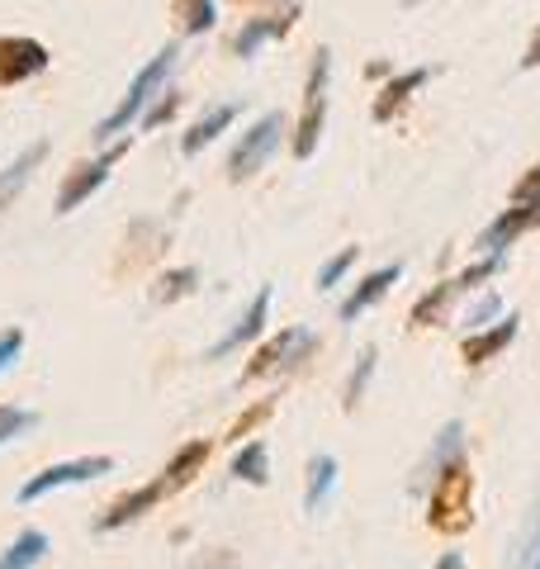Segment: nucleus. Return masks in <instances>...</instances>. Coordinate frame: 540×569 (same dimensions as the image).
I'll return each instance as SVG.
<instances>
[{
	"mask_svg": "<svg viewBox=\"0 0 540 569\" xmlns=\"http://www.w3.org/2000/svg\"><path fill=\"white\" fill-rule=\"evenodd\" d=\"M474 479H470V470H464V460L456 470H446L441 479H437V493H431V527L437 531H464L474 518Z\"/></svg>",
	"mask_w": 540,
	"mask_h": 569,
	"instance_id": "nucleus-1",
	"label": "nucleus"
},
{
	"mask_svg": "<svg viewBox=\"0 0 540 569\" xmlns=\"http://www.w3.org/2000/svg\"><path fill=\"white\" fill-rule=\"evenodd\" d=\"M171 62H176V43H167V48H161V52H157V58H152L148 67L138 71V77H133V86H129V96H123V100L114 104V114H110V119H100L96 138H110V133H119V129H129V123L142 114V104L152 100V91H157L161 81H167Z\"/></svg>",
	"mask_w": 540,
	"mask_h": 569,
	"instance_id": "nucleus-2",
	"label": "nucleus"
},
{
	"mask_svg": "<svg viewBox=\"0 0 540 569\" xmlns=\"http://www.w3.org/2000/svg\"><path fill=\"white\" fill-rule=\"evenodd\" d=\"M114 470V460L110 456H81V460H62V466H48L43 475H33L29 485L14 493L20 503H39L43 493L52 489H71V485H86V479H96V475H110Z\"/></svg>",
	"mask_w": 540,
	"mask_h": 569,
	"instance_id": "nucleus-3",
	"label": "nucleus"
},
{
	"mask_svg": "<svg viewBox=\"0 0 540 569\" xmlns=\"http://www.w3.org/2000/svg\"><path fill=\"white\" fill-rule=\"evenodd\" d=\"M328 77H332V58L318 52L313 71H309V91H303V119L294 133V157H313L318 133H322V110H328Z\"/></svg>",
	"mask_w": 540,
	"mask_h": 569,
	"instance_id": "nucleus-4",
	"label": "nucleus"
},
{
	"mask_svg": "<svg viewBox=\"0 0 540 569\" xmlns=\"http://www.w3.org/2000/svg\"><path fill=\"white\" fill-rule=\"evenodd\" d=\"M280 133H284V114H266L257 129H251L242 142H238V152H232V181H247V176H257L266 162H270V152L280 148Z\"/></svg>",
	"mask_w": 540,
	"mask_h": 569,
	"instance_id": "nucleus-5",
	"label": "nucleus"
},
{
	"mask_svg": "<svg viewBox=\"0 0 540 569\" xmlns=\"http://www.w3.org/2000/svg\"><path fill=\"white\" fill-rule=\"evenodd\" d=\"M119 157H123V148H110V152H100V162H86V167L71 171V181L58 190V213H71L77 204H86L90 194L110 181V171H114Z\"/></svg>",
	"mask_w": 540,
	"mask_h": 569,
	"instance_id": "nucleus-6",
	"label": "nucleus"
},
{
	"mask_svg": "<svg viewBox=\"0 0 540 569\" xmlns=\"http://www.w3.org/2000/svg\"><path fill=\"white\" fill-rule=\"evenodd\" d=\"M48 67V48L39 39H0V86H20Z\"/></svg>",
	"mask_w": 540,
	"mask_h": 569,
	"instance_id": "nucleus-7",
	"label": "nucleus"
},
{
	"mask_svg": "<svg viewBox=\"0 0 540 569\" xmlns=\"http://www.w3.org/2000/svg\"><path fill=\"white\" fill-rule=\"evenodd\" d=\"M531 228H540V200H536V204H512L508 213H498V219H493V223L479 233V247H483V252H489V257H498V252H502V247H508L512 238L531 233Z\"/></svg>",
	"mask_w": 540,
	"mask_h": 569,
	"instance_id": "nucleus-8",
	"label": "nucleus"
},
{
	"mask_svg": "<svg viewBox=\"0 0 540 569\" xmlns=\"http://www.w3.org/2000/svg\"><path fill=\"white\" fill-rule=\"evenodd\" d=\"M313 347V332H303V328H290V332H280L270 347H261L257 356H251V366L242 370V380H251V376H266V370H276V366H290V361H299L303 351Z\"/></svg>",
	"mask_w": 540,
	"mask_h": 569,
	"instance_id": "nucleus-9",
	"label": "nucleus"
},
{
	"mask_svg": "<svg viewBox=\"0 0 540 569\" xmlns=\"http://www.w3.org/2000/svg\"><path fill=\"white\" fill-rule=\"evenodd\" d=\"M399 276H403V266H380V271H374V276H366V280L356 284V295L347 299V305H341V318H347V323H356V318L366 313V309L380 305V299L389 295V284L399 280Z\"/></svg>",
	"mask_w": 540,
	"mask_h": 569,
	"instance_id": "nucleus-10",
	"label": "nucleus"
},
{
	"mask_svg": "<svg viewBox=\"0 0 540 569\" xmlns=\"http://www.w3.org/2000/svg\"><path fill=\"white\" fill-rule=\"evenodd\" d=\"M161 493H167V479H157V485H142L138 493L129 498H119V503L100 518V531H114V527H129L133 518H142V512H152L161 503Z\"/></svg>",
	"mask_w": 540,
	"mask_h": 569,
	"instance_id": "nucleus-11",
	"label": "nucleus"
},
{
	"mask_svg": "<svg viewBox=\"0 0 540 569\" xmlns=\"http://www.w3.org/2000/svg\"><path fill=\"white\" fill-rule=\"evenodd\" d=\"M43 157H48V142H29V148H24L20 157H14V162H10L6 171H0V209H6V204L14 200V194L24 190V181L33 176V167H39Z\"/></svg>",
	"mask_w": 540,
	"mask_h": 569,
	"instance_id": "nucleus-12",
	"label": "nucleus"
},
{
	"mask_svg": "<svg viewBox=\"0 0 540 569\" xmlns=\"http://www.w3.org/2000/svg\"><path fill=\"white\" fill-rule=\"evenodd\" d=\"M266 313H270V290H257V299H251V309L238 318V323H232V332L223 337L219 347H213V356H228V351H238L242 342H251V337H257V332L266 328Z\"/></svg>",
	"mask_w": 540,
	"mask_h": 569,
	"instance_id": "nucleus-13",
	"label": "nucleus"
},
{
	"mask_svg": "<svg viewBox=\"0 0 540 569\" xmlns=\"http://www.w3.org/2000/svg\"><path fill=\"white\" fill-rule=\"evenodd\" d=\"M232 114H238V104H213V110L194 123V129L186 133V142H180V148H186V157H194V152H204L213 138H219L228 123H232Z\"/></svg>",
	"mask_w": 540,
	"mask_h": 569,
	"instance_id": "nucleus-14",
	"label": "nucleus"
},
{
	"mask_svg": "<svg viewBox=\"0 0 540 569\" xmlns=\"http://www.w3.org/2000/svg\"><path fill=\"white\" fill-rule=\"evenodd\" d=\"M48 556V537H43V531H20V537H14L10 541V550H6V556H0V569H33V565H39Z\"/></svg>",
	"mask_w": 540,
	"mask_h": 569,
	"instance_id": "nucleus-15",
	"label": "nucleus"
},
{
	"mask_svg": "<svg viewBox=\"0 0 540 569\" xmlns=\"http://www.w3.org/2000/svg\"><path fill=\"white\" fill-rule=\"evenodd\" d=\"M517 337V318H502L498 328H489V332H479V337H470V342H464V361L470 366H479V361H489V356H498L502 347H508Z\"/></svg>",
	"mask_w": 540,
	"mask_h": 569,
	"instance_id": "nucleus-16",
	"label": "nucleus"
},
{
	"mask_svg": "<svg viewBox=\"0 0 540 569\" xmlns=\"http://www.w3.org/2000/svg\"><path fill=\"white\" fill-rule=\"evenodd\" d=\"M280 33H290V20H251L238 39H232V52H238V58H257V48L280 39Z\"/></svg>",
	"mask_w": 540,
	"mask_h": 569,
	"instance_id": "nucleus-17",
	"label": "nucleus"
},
{
	"mask_svg": "<svg viewBox=\"0 0 540 569\" xmlns=\"http://www.w3.org/2000/svg\"><path fill=\"white\" fill-rule=\"evenodd\" d=\"M332 485H337V460H332V456H313V460H309V493H303L309 512H318L322 503H328Z\"/></svg>",
	"mask_w": 540,
	"mask_h": 569,
	"instance_id": "nucleus-18",
	"label": "nucleus"
},
{
	"mask_svg": "<svg viewBox=\"0 0 540 569\" xmlns=\"http://www.w3.org/2000/svg\"><path fill=\"white\" fill-rule=\"evenodd\" d=\"M422 81H427V67H412V71H408V77H399V81H389V86H384V96H380V100H374V119H389V114H393V110H399V104H403V100H408L412 91H418V86H422Z\"/></svg>",
	"mask_w": 540,
	"mask_h": 569,
	"instance_id": "nucleus-19",
	"label": "nucleus"
},
{
	"mask_svg": "<svg viewBox=\"0 0 540 569\" xmlns=\"http://www.w3.org/2000/svg\"><path fill=\"white\" fill-rule=\"evenodd\" d=\"M204 460H209V441H190V447L176 451V460L167 466V475H161V479H167V485H190L194 470H200Z\"/></svg>",
	"mask_w": 540,
	"mask_h": 569,
	"instance_id": "nucleus-20",
	"label": "nucleus"
},
{
	"mask_svg": "<svg viewBox=\"0 0 540 569\" xmlns=\"http://www.w3.org/2000/svg\"><path fill=\"white\" fill-rule=\"evenodd\" d=\"M232 475L247 479V485H266L270 470H266V441H251V447L238 451V460H232Z\"/></svg>",
	"mask_w": 540,
	"mask_h": 569,
	"instance_id": "nucleus-21",
	"label": "nucleus"
},
{
	"mask_svg": "<svg viewBox=\"0 0 540 569\" xmlns=\"http://www.w3.org/2000/svg\"><path fill=\"white\" fill-rule=\"evenodd\" d=\"M194 284H200V271H194V266H180V271L161 276V284H157V299H161V305H167V299H180V295H190Z\"/></svg>",
	"mask_w": 540,
	"mask_h": 569,
	"instance_id": "nucleus-22",
	"label": "nucleus"
},
{
	"mask_svg": "<svg viewBox=\"0 0 540 569\" xmlns=\"http://www.w3.org/2000/svg\"><path fill=\"white\" fill-rule=\"evenodd\" d=\"M33 422H39V418H33L29 408H10V403H0V447H6V441H14V437H24Z\"/></svg>",
	"mask_w": 540,
	"mask_h": 569,
	"instance_id": "nucleus-23",
	"label": "nucleus"
},
{
	"mask_svg": "<svg viewBox=\"0 0 540 569\" xmlns=\"http://www.w3.org/2000/svg\"><path fill=\"white\" fill-rule=\"evenodd\" d=\"M351 261H356V247H341V252H337V257H332V261L318 271V290H332V284L351 271Z\"/></svg>",
	"mask_w": 540,
	"mask_h": 569,
	"instance_id": "nucleus-24",
	"label": "nucleus"
},
{
	"mask_svg": "<svg viewBox=\"0 0 540 569\" xmlns=\"http://www.w3.org/2000/svg\"><path fill=\"white\" fill-rule=\"evenodd\" d=\"M370 376H374V351L360 356L356 370H351V385H347V408H356V403H360V389L370 385Z\"/></svg>",
	"mask_w": 540,
	"mask_h": 569,
	"instance_id": "nucleus-25",
	"label": "nucleus"
},
{
	"mask_svg": "<svg viewBox=\"0 0 540 569\" xmlns=\"http://www.w3.org/2000/svg\"><path fill=\"white\" fill-rule=\"evenodd\" d=\"M213 24V0H186V29L204 33Z\"/></svg>",
	"mask_w": 540,
	"mask_h": 569,
	"instance_id": "nucleus-26",
	"label": "nucleus"
},
{
	"mask_svg": "<svg viewBox=\"0 0 540 569\" xmlns=\"http://www.w3.org/2000/svg\"><path fill=\"white\" fill-rule=\"evenodd\" d=\"M176 104H180V96H176V91H167V96H161V100L152 104L148 114H142V123H138V129H157V123H167V119L176 114Z\"/></svg>",
	"mask_w": 540,
	"mask_h": 569,
	"instance_id": "nucleus-27",
	"label": "nucleus"
},
{
	"mask_svg": "<svg viewBox=\"0 0 540 569\" xmlns=\"http://www.w3.org/2000/svg\"><path fill=\"white\" fill-rule=\"evenodd\" d=\"M20 351H24V332H20V328H6V332H0V370H10Z\"/></svg>",
	"mask_w": 540,
	"mask_h": 569,
	"instance_id": "nucleus-28",
	"label": "nucleus"
},
{
	"mask_svg": "<svg viewBox=\"0 0 540 569\" xmlns=\"http://www.w3.org/2000/svg\"><path fill=\"white\" fill-rule=\"evenodd\" d=\"M498 309H502V299H498V295H489L483 305H474L470 313H464V328H474V332H479V328H489V318H493Z\"/></svg>",
	"mask_w": 540,
	"mask_h": 569,
	"instance_id": "nucleus-29",
	"label": "nucleus"
},
{
	"mask_svg": "<svg viewBox=\"0 0 540 569\" xmlns=\"http://www.w3.org/2000/svg\"><path fill=\"white\" fill-rule=\"evenodd\" d=\"M540 200V167L527 176V181L517 186V194H512V204H536Z\"/></svg>",
	"mask_w": 540,
	"mask_h": 569,
	"instance_id": "nucleus-30",
	"label": "nucleus"
},
{
	"mask_svg": "<svg viewBox=\"0 0 540 569\" xmlns=\"http://www.w3.org/2000/svg\"><path fill=\"white\" fill-rule=\"evenodd\" d=\"M521 67H540V29H536V39L527 43V58H521Z\"/></svg>",
	"mask_w": 540,
	"mask_h": 569,
	"instance_id": "nucleus-31",
	"label": "nucleus"
},
{
	"mask_svg": "<svg viewBox=\"0 0 540 569\" xmlns=\"http://www.w3.org/2000/svg\"><path fill=\"white\" fill-rule=\"evenodd\" d=\"M437 569H464V560L456 556V550H446V556H441V565Z\"/></svg>",
	"mask_w": 540,
	"mask_h": 569,
	"instance_id": "nucleus-32",
	"label": "nucleus"
},
{
	"mask_svg": "<svg viewBox=\"0 0 540 569\" xmlns=\"http://www.w3.org/2000/svg\"><path fill=\"white\" fill-rule=\"evenodd\" d=\"M536 569H540V565H536Z\"/></svg>",
	"mask_w": 540,
	"mask_h": 569,
	"instance_id": "nucleus-33",
	"label": "nucleus"
}]
</instances>
